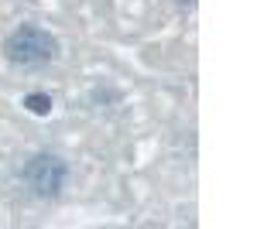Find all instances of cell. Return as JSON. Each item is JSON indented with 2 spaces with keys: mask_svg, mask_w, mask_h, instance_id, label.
I'll return each mask as SVG.
<instances>
[{
  "mask_svg": "<svg viewBox=\"0 0 257 229\" xmlns=\"http://www.w3.org/2000/svg\"><path fill=\"white\" fill-rule=\"evenodd\" d=\"M65 181H69V164L59 154H35L24 164V185L38 198H59Z\"/></svg>",
  "mask_w": 257,
  "mask_h": 229,
  "instance_id": "2",
  "label": "cell"
},
{
  "mask_svg": "<svg viewBox=\"0 0 257 229\" xmlns=\"http://www.w3.org/2000/svg\"><path fill=\"white\" fill-rule=\"evenodd\" d=\"M178 7H196V0H175Z\"/></svg>",
  "mask_w": 257,
  "mask_h": 229,
  "instance_id": "4",
  "label": "cell"
},
{
  "mask_svg": "<svg viewBox=\"0 0 257 229\" xmlns=\"http://www.w3.org/2000/svg\"><path fill=\"white\" fill-rule=\"evenodd\" d=\"M24 106H28V113H35V116H48V113H52V96L28 93V96H24Z\"/></svg>",
  "mask_w": 257,
  "mask_h": 229,
  "instance_id": "3",
  "label": "cell"
},
{
  "mask_svg": "<svg viewBox=\"0 0 257 229\" xmlns=\"http://www.w3.org/2000/svg\"><path fill=\"white\" fill-rule=\"evenodd\" d=\"M4 58L14 69H41L59 58V38L41 24H21L4 38Z\"/></svg>",
  "mask_w": 257,
  "mask_h": 229,
  "instance_id": "1",
  "label": "cell"
}]
</instances>
